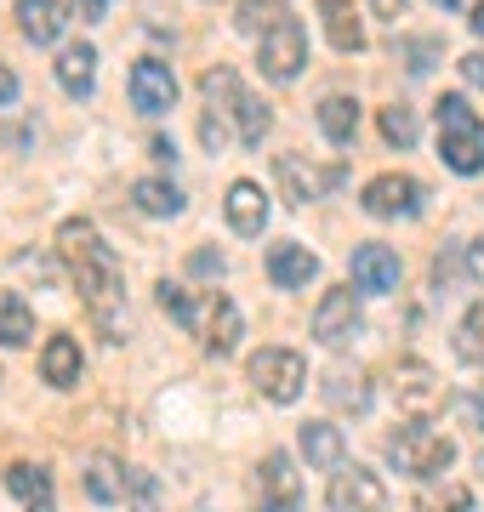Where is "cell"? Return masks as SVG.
I'll use <instances>...</instances> for the list:
<instances>
[{
  "instance_id": "obj_1",
  "label": "cell",
  "mask_w": 484,
  "mask_h": 512,
  "mask_svg": "<svg viewBox=\"0 0 484 512\" xmlns=\"http://www.w3.org/2000/svg\"><path fill=\"white\" fill-rule=\"evenodd\" d=\"M57 251L69 262V274H75L92 325L103 330L109 342H126V279H120V256L103 245V234H97L86 217H69L57 228Z\"/></svg>"
},
{
  "instance_id": "obj_2",
  "label": "cell",
  "mask_w": 484,
  "mask_h": 512,
  "mask_svg": "<svg viewBox=\"0 0 484 512\" xmlns=\"http://www.w3.org/2000/svg\"><path fill=\"white\" fill-rule=\"evenodd\" d=\"M200 92H205V103H211V114H205V126H200L205 148H223L228 137L245 143V148H257L262 137H268L274 114H268V103H257V97L245 92L234 69H211L200 80Z\"/></svg>"
},
{
  "instance_id": "obj_3",
  "label": "cell",
  "mask_w": 484,
  "mask_h": 512,
  "mask_svg": "<svg viewBox=\"0 0 484 512\" xmlns=\"http://www.w3.org/2000/svg\"><path fill=\"white\" fill-rule=\"evenodd\" d=\"M433 114H439V160L450 171H462V177L484 171V126H479V114H473V103L462 92H445L433 103Z\"/></svg>"
},
{
  "instance_id": "obj_4",
  "label": "cell",
  "mask_w": 484,
  "mask_h": 512,
  "mask_svg": "<svg viewBox=\"0 0 484 512\" xmlns=\"http://www.w3.org/2000/svg\"><path fill=\"white\" fill-rule=\"evenodd\" d=\"M388 461L405 478H445L456 461V439L433 421H405L399 433H388Z\"/></svg>"
},
{
  "instance_id": "obj_5",
  "label": "cell",
  "mask_w": 484,
  "mask_h": 512,
  "mask_svg": "<svg viewBox=\"0 0 484 512\" xmlns=\"http://www.w3.org/2000/svg\"><path fill=\"white\" fill-rule=\"evenodd\" d=\"M245 376H251V387L268 404H297L302 387H308V359L291 348H262V353H251Z\"/></svg>"
},
{
  "instance_id": "obj_6",
  "label": "cell",
  "mask_w": 484,
  "mask_h": 512,
  "mask_svg": "<svg viewBox=\"0 0 484 512\" xmlns=\"http://www.w3.org/2000/svg\"><path fill=\"white\" fill-rule=\"evenodd\" d=\"M257 63H262L268 80L291 86V80L302 74V63H308V35H302V23L280 12V18L262 29V40H257Z\"/></svg>"
},
{
  "instance_id": "obj_7",
  "label": "cell",
  "mask_w": 484,
  "mask_h": 512,
  "mask_svg": "<svg viewBox=\"0 0 484 512\" xmlns=\"http://www.w3.org/2000/svg\"><path fill=\"white\" fill-rule=\"evenodd\" d=\"M251 490H257L262 512H302V473H297V461L285 456V450H268V456L257 461Z\"/></svg>"
},
{
  "instance_id": "obj_8",
  "label": "cell",
  "mask_w": 484,
  "mask_h": 512,
  "mask_svg": "<svg viewBox=\"0 0 484 512\" xmlns=\"http://www.w3.org/2000/svg\"><path fill=\"white\" fill-rule=\"evenodd\" d=\"M325 507H331V512H382V507H388V484H382L371 467H359V461H342V467L331 473Z\"/></svg>"
},
{
  "instance_id": "obj_9",
  "label": "cell",
  "mask_w": 484,
  "mask_h": 512,
  "mask_svg": "<svg viewBox=\"0 0 484 512\" xmlns=\"http://www.w3.org/2000/svg\"><path fill=\"white\" fill-rule=\"evenodd\" d=\"M359 205H365V217H376V222L416 217V211H422V183H416V177H405V171H382V177H371V183H365Z\"/></svg>"
},
{
  "instance_id": "obj_10",
  "label": "cell",
  "mask_w": 484,
  "mask_h": 512,
  "mask_svg": "<svg viewBox=\"0 0 484 512\" xmlns=\"http://www.w3.org/2000/svg\"><path fill=\"white\" fill-rule=\"evenodd\" d=\"M131 109L149 114V120H160V114L177 109V74H171V63H160V57H143V63H131Z\"/></svg>"
},
{
  "instance_id": "obj_11",
  "label": "cell",
  "mask_w": 484,
  "mask_h": 512,
  "mask_svg": "<svg viewBox=\"0 0 484 512\" xmlns=\"http://www.w3.org/2000/svg\"><path fill=\"white\" fill-rule=\"evenodd\" d=\"M359 285H336V291L319 296L314 308V342L319 348H342L348 336H359Z\"/></svg>"
},
{
  "instance_id": "obj_12",
  "label": "cell",
  "mask_w": 484,
  "mask_h": 512,
  "mask_svg": "<svg viewBox=\"0 0 484 512\" xmlns=\"http://www.w3.org/2000/svg\"><path fill=\"white\" fill-rule=\"evenodd\" d=\"M393 399H399V410H405L410 421H428L433 410L445 404V382H439L428 365L405 359V365L393 370Z\"/></svg>"
},
{
  "instance_id": "obj_13",
  "label": "cell",
  "mask_w": 484,
  "mask_h": 512,
  "mask_svg": "<svg viewBox=\"0 0 484 512\" xmlns=\"http://www.w3.org/2000/svg\"><path fill=\"white\" fill-rule=\"evenodd\" d=\"M342 183V165H314L302 154H280V188L291 205H314Z\"/></svg>"
},
{
  "instance_id": "obj_14",
  "label": "cell",
  "mask_w": 484,
  "mask_h": 512,
  "mask_svg": "<svg viewBox=\"0 0 484 512\" xmlns=\"http://www.w3.org/2000/svg\"><path fill=\"white\" fill-rule=\"evenodd\" d=\"M348 274H354V285H359L365 296H388V291H399V251H393V245H376V239H365V245H354Z\"/></svg>"
},
{
  "instance_id": "obj_15",
  "label": "cell",
  "mask_w": 484,
  "mask_h": 512,
  "mask_svg": "<svg viewBox=\"0 0 484 512\" xmlns=\"http://www.w3.org/2000/svg\"><path fill=\"white\" fill-rule=\"evenodd\" d=\"M240 336H245V319H240V308L228 302V296H205V308H200V342H205V353H217V359H228V353L240 348Z\"/></svg>"
},
{
  "instance_id": "obj_16",
  "label": "cell",
  "mask_w": 484,
  "mask_h": 512,
  "mask_svg": "<svg viewBox=\"0 0 484 512\" xmlns=\"http://www.w3.org/2000/svg\"><path fill=\"white\" fill-rule=\"evenodd\" d=\"M319 274V256L297 239H280V245H268V279L280 285V291H308V279Z\"/></svg>"
},
{
  "instance_id": "obj_17",
  "label": "cell",
  "mask_w": 484,
  "mask_h": 512,
  "mask_svg": "<svg viewBox=\"0 0 484 512\" xmlns=\"http://www.w3.org/2000/svg\"><path fill=\"white\" fill-rule=\"evenodd\" d=\"M80 490L92 495L97 507H120L131 495V467L114 456H92L86 461V473H80Z\"/></svg>"
},
{
  "instance_id": "obj_18",
  "label": "cell",
  "mask_w": 484,
  "mask_h": 512,
  "mask_svg": "<svg viewBox=\"0 0 484 512\" xmlns=\"http://www.w3.org/2000/svg\"><path fill=\"white\" fill-rule=\"evenodd\" d=\"M69 0H18V29L23 40H35V46H52L63 35V23H69Z\"/></svg>"
},
{
  "instance_id": "obj_19",
  "label": "cell",
  "mask_w": 484,
  "mask_h": 512,
  "mask_svg": "<svg viewBox=\"0 0 484 512\" xmlns=\"http://www.w3.org/2000/svg\"><path fill=\"white\" fill-rule=\"evenodd\" d=\"M223 211H228V228L245 234V239H257L262 228H268V194H262L257 183H234L228 200H223Z\"/></svg>"
},
{
  "instance_id": "obj_20",
  "label": "cell",
  "mask_w": 484,
  "mask_h": 512,
  "mask_svg": "<svg viewBox=\"0 0 484 512\" xmlns=\"http://www.w3.org/2000/svg\"><path fill=\"white\" fill-rule=\"evenodd\" d=\"M302 456H308V467H319V473H336V467L348 461L342 427H331V421H302Z\"/></svg>"
},
{
  "instance_id": "obj_21",
  "label": "cell",
  "mask_w": 484,
  "mask_h": 512,
  "mask_svg": "<svg viewBox=\"0 0 484 512\" xmlns=\"http://www.w3.org/2000/svg\"><path fill=\"white\" fill-rule=\"evenodd\" d=\"M319 393H325V404L342 410V416H365V410H371V376H365V370H331V376L319 382Z\"/></svg>"
},
{
  "instance_id": "obj_22",
  "label": "cell",
  "mask_w": 484,
  "mask_h": 512,
  "mask_svg": "<svg viewBox=\"0 0 484 512\" xmlns=\"http://www.w3.org/2000/svg\"><path fill=\"white\" fill-rule=\"evenodd\" d=\"M80 370H86V359H80L75 336H46V348H40V376L52 387H80Z\"/></svg>"
},
{
  "instance_id": "obj_23",
  "label": "cell",
  "mask_w": 484,
  "mask_h": 512,
  "mask_svg": "<svg viewBox=\"0 0 484 512\" xmlns=\"http://www.w3.org/2000/svg\"><path fill=\"white\" fill-rule=\"evenodd\" d=\"M57 86L69 97H92V86H97V46H63L57 52Z\"/></svg>"
},
{
  "instance_id": "obj_24",
  "label": "cell",
  "mask_w": 484,
  "mask_h": 512,
  "mask_svg": "<svg viewBox=\"0 0 484 512\" xmlns=\"http://www.w3.org/2000/svg\"><path fill=\"white\" fill-rule=\"evenodd\" d=\"M319 18H325V35H331L336 52H365V29L354 18V0H319Z\"/></svg>"
},
{
  "instance_id": "obj_25",
  "label": "cell",
  "mask_w": 484,
  "mask_h": 512,
  "mask_svg": "<svg viewBox=\"0 0 484 512\" xmlns=\"http://www.w3.org/2000/svg\"><path fill=\"white\" fill-rule=\"evenodd\" d=\"M35 342V313L18 291H0V348H29Z\"/></svg>"
},
{
  "instance_id": "obj_26",
  "label": "cell",
  "mask_w": 484,
  "mask_h": 512,
  "mask_svg": "<svg viewBox=\"0 0 484 512\" xmlns=\"http://www.w3.org/2000/svg\"><path fill=\"white\" fill-rule=\"evenodd\" d=\"M131 200L143 217H177L183 211V188L166 183V177H143V183H131Z\"/></svg>"
},
{
  "instance_id": "obj_27",
  "label": "cell",
  "mask_w": 484,
  "mask_h": 512,
  "mask_svg": "<svg viewBox=\"0 0 484 512\" xmlns=\"http://www.w3.org/2000/svg\"><path fill=\"white\" fill-rule=\"evenodd\" d=\"M319 131H325L336 148H348L359 137V103L354 97H325V103H319Z\"/></svg>"
},
{
  "instance_id": "obj_28",
  "label": "cell",
  "mask_w": 484,
  "mask_h": 512,
  "mask_svg": "<svg viewBox=\"0 0 484 512\" xmlns=\"http://www.w3.org/2000/svg\"><path fill=\"white\" fill-rule=\"evenodd\" d=\"M456 359L462 365H484V302L462 313V325H456Z\"/></svg>"
},
{
  "instance_id": "obj_29",
  "label": "cell",
  "mask_w": 484,
  "mask_h": 512,
  "mask_svg": "<svg viewBox=\"0 0 484 512\" xmlns=\"http://www.w3.org/2000/svg\"><path fill=\"white\" fill-rule=\"evenodd\" d=\"M6 484H12V495H23V501H46V495H52V473L35 467V461H12V467H6Z\"/></svg>"
},
{
  "instance_id": "obj_30",
  "label": "cell",
  "mask_w": 484,
  "mask_h": 512,
  "mask_svg": "<svg viewBox=\"0 0 484 512\" xmlns=\"http://www.w3.org/2000/svg\"><path fill=\"white\" fill-rule=\"evenodd\" d=\"M154 291H160V308H166L177 325H183V330H200V302L188 296V285H177V279H160Z\"/></svg>"
},
{
  "instance_id": "obj_31",
  "label": "cell",
  "mask_w": 484,
  "mask_h": 512,
  "mask_svg": "<svg viewBox=\"0 0 484 512\" xmlns=\"http://www.w3.org/2000/svg\"><path fill=\"white\" fill-rule=\"evenodd\" d=\"M467 507H473L467 484H450V478H439L433 490L416 495V512H467Z\"/></svg>"
},
{
  "instance_id": "obj_32",
  "label": "cell",
  "mask_w": 484,
  "mask_h": 512,
  "mask_svg": "<svg viewBox=\"0 0 484 512\" xmlns=\"http://www.w3.org/2000/svg\"><path fill=\"white\" fill-rule=\"evenodd\" d=\"M416 109H410V103H388V109H382V137H388L393 148H410L416 143Z\"/></svg>"
},
{
  "instance_id": "obj_33",
  "label": "cell",
  "mask_w": 484,
  "mask_h": 512,
  "mask_svg": "<svg viewBox=\"0 0 484 512\" xmlns=\"http://www.w3.org/2000/svg\"><path fill=\"white\" fill-rule=\"evenodd\" d=\"M274 18H280V6H274V0H240V18H234V23H240L245 35H262Z\"/></svg>"
},
{
  "instance_id": "obj_34",
  "label": "cell",
  "mask_w": 484,
  "mask_h": 512,
  "mask_svg": "<svg viewBox=\"0 0 484 512\" xmlns=\"http://www.w3.org/2000/svg\"><path fill=\"white\" fill-rule=\"evenodd\" d=\"M433 57H439V40H405V69L410 74H428Z\"/></svg>"
},
{
  "instance_id": "obj_35",
  "label": "cell",
  "mask_w": 484,
  "mask_h": 512,
  "mask_svg": "<svg viewBox=\"0 0 484 512\" xmlns=\"http://www.w3.org/2000/svg\"><path fill=\"white\" fill-rule=\"evenodd\" d=\"M126 501H137V512H154V478L143 473V467H131V495Z\"/></svg>"
},
{
  "instance_id": "obj_36",
  "label": "cell",
  "mask_w": 484,
  "mask_h": 512,
  "mask_svg": "<svg viewBox=\"0 0 484 512\" xmlns=\"http://www.w3.org/2000/svg\"><path fill=\"white\" fill-rule=\"evenodd\" d=\"M188 268L205 274V279H223V256H217V251H194V256H188Z\"/></svg>"
},
{
  "instance_id": "obj_37",
  "label": "cell",
  "mask_w": 484,
  "mask_h": 512,
  "mask_svg": "<svg viewBox=\"0 0 484 512\" xmlns=\"http://www.w3.org/2000/svg\"><path fill=\"white\" fill-rule=\"evenodd\" d=\"M456 410H462V421L473 433H484V399H456Z\"/></svg>"
},
{
  "instance_id": "obj_38",
  "label": "cell",
  "mask_w": 484,
  "mask_h": 512,
  "mask_svg": "<svg viewBox=\"0 0 484 512\" xmlns=\"http://www.w3.org/2000/svg\"><path fill=\"white\" fill-rule=\"evenodd\" d=\"M467 274H473V279L484 285V234L473 239V245H467Z\"/></svg>"
},
{
  "instance_id": "obj_39",
  "label": "cell",
  "mask_w": 484,
  "mask_h": 512,
  "mask_svg": "<svg viewBox=\"0 0 484 512\" xmlns=\"http://www.w3.org/2000/svg\"><path fill=\"white\" fill-rule=\"evenodd\" d=\"M80 23H103V12H109V0H75Z\"/></svg>"
},
{
  "instance_id": "obj_40",
  "label": "cell",
  "mask_w": 484,
  "mask_h": 512,
  "mask_svg": "<svg viewBox=\"0 0 484 512\" xmlns=\"http://www.w3.org/2000/svg\"><path fill=\"white\" fill-rule=\"evenodd\" d=\"M371 12L376 18H388V23H399L405 18V0H371Z\"/></svg>"
},
{
  "instance_id": "obj_41",
  "label": "cell",
  "mask_w": 484,
  "mask_h": 512,
  "mask_svg": "<svg viewBox=\"0 0 484 512\" xmlns=\"http://www.w3.org/2000/svg\"><path fill=\"white\" fill-rule=\"evenodd\" d=\"M462 74H467V80H473V86H484V52L462 57Z\"/></svg>"
},
{
  "instance_id": "obj_42",
  "label": "cell",
  "mask_w": 484,
  "mask_h": 512,
  "mask_svg": "<svg viewBox=\"0 0 484 512\" xmlns=\"http://www.w3.org/2000/svg\"><path fill=\"white\" fill-rule=\"evenodd\" d=\"M12 97H18V74L0 63V103H12Z\"/></svg>"
},
{
  "instance_id": "obj_43",
  "label": "cell",
  "mask_w": 484,
  "mask_h": 512,
  "mask_svg": "<svg viewBox=\"0 0 484 512\" xmlns=\"http://www.w3.org/2000/svg\"><path fill=\"white\" fill-rule=\"evenodd\" d=\"M149 154H154V160H160V165H166V160H171V154H177V148H171V143H166V137H154V143H149Z\"/></svg>"
},
{
  "instance_id": "obj_44",
  "label": "cell",
  "mask_w": 484,
  "mask_h": 512,
  "mask_svg": "<svg viewBox=\"0 0 484 512\" xmlns=\"http://www.w3.org/2000/svg\"><path fill=\"white\" fill-rule=\"evenodd\" d=\"M433 6H439V12H467L473 0H433Z\"/></svg>"
},
{
  "instance_id": "obj_45",
  "label": "cell",
  "mask_w": 484,
  "mask_h": 512,
  "mask_svg": "<svg viewBox=\"0 0 484 512\" xmlns=\"http://www.w3.org/2000/svg\"><path fill=\"white\" fill-rule=\"evenodd\" d=\"M467 23H473V35L484 40V0H479V6H473V18H467Z\"/></svg>"
},
{
  "instance_id": "obj_46",
  "label": "cell",
  "mask_w": 484,
  "mask_h": 512,
  "mask_svg": "<svg viewBox=\"0 0 484 512\" xmlns=\"http://www.w3.org/2000/svg\"><path fill=\"white\" fill-rule=\"evenodd\" d=\"M29 512H52V501H29Z\"/></svg>"
},
{
  "instance_id": "obj_47",
  "label": "cell",
  "mask_w": 484,
  "mask_h": 512,
  "mask_svg": "<svg viewBox=\"0 0 484 512\" xmlns=\"http://www.w3.org/2000/svg\"><path fill=\"white\" fill-rule=\"evenodd\" d=\"M479 473H484V450H479Z\"/></svg>"
}]
</instances>
